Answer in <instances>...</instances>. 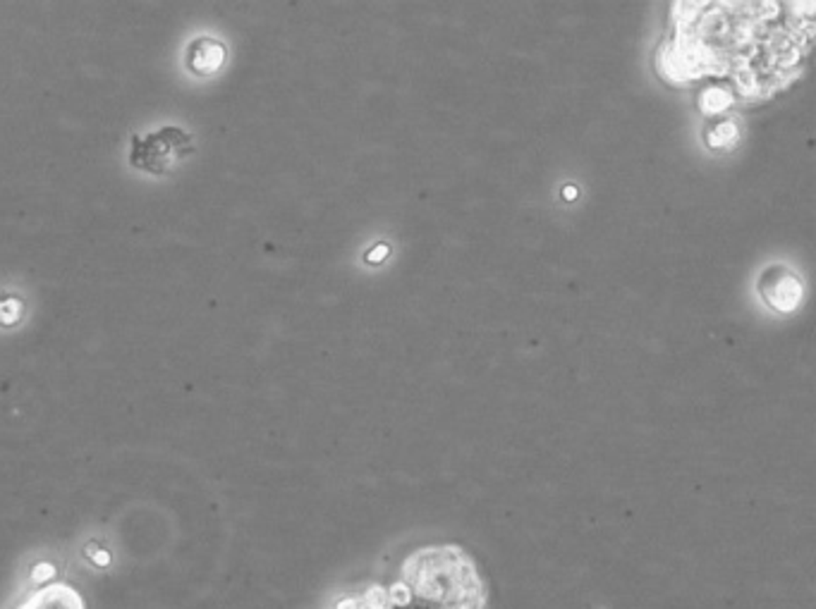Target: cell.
I'll use <instances>...</instances> for the list:
<instances>
[{
    "instance_id": "obj_4",
    "label": "cell",
    "mask_w": 816,
    "mask_h": 609,
    "mask_svg": "<svg viewBox=\"0 0 816 609\" xmlns=\"http://www.w3.org/2000/svg\"><path fill=\"white\" fill-rule=\"evenodd\" d=\"M226 63V46L216 39H196L187 49V70L189 72L206 77V74L219 72Z\"/></svg>"
},
{
    "instance_id": "obj_8",
    "label": "cell",
    "mask_w": 816,
    "mask_h": 609,
    "mask_svg": "<svg viewBox=\"0 0 816 609\" xmlns=\"http://www.w3.org/2000/svg\"><path fill=\"white\" fill-rule=\"evenodd\" d=\"M412 590H410V585L400 581V583H393L389 590V602L390 607H410V602H412Z\"/></svg>"
},
{
    "instance_id": "obj_12",
    "label": "cell",
    "mask_w": 816,
    "mask_h": 609,
    "mask_svg": "<svg viewBox=\"0 0 816 609\" xmlns=\"http://www.w3.org/2000/svg\"><path fill=\"white\" fill-rule=\"evenodd\" d=\"M441 609H467V607H462V605H441Z\"/></svg>"
},
{
    "instance_id": "obj_13",
    "label": "cell",
    "mask_w": 816,
    "mask_h": 609,
    "mask_svg": "<svg viewBox=\"0 0 816 609\" xmlns=\"http://www.w3.org/2000/svg\"><path fill=\"white\" fill-rule=\"evenodd\" d=\"M573 196H574V189H573V187H567V189H566V199H573Z\"/></svg>"
},
{
    "instance_id": "obj_2",
    "label": "cell",
    "mask_w": 816,
    "mask_h": 609,
    "mask_svg": "<svg viewBox=\"0 0 816 609\" xmlns=\"http://www.w3.org/2000/svg\"><path fill=\"white\" fill-rule=\"evenodd\" d=\"M192 151L195 144L189 134L178 127H163L149 137L132 141V165L151 175H166Z\"/></svg>"
},
{
    "instance_id": "obj_5",
    "label": "cell",
    "mask_w": 816,
    "mask_h": 609,
    "mask_svg": "<svg viewBox=\"0 0 816 609\" xmlns=\"http://www.w3.org/2000/svg\"><path fill=\"white\" fill-rule=\"evenodd\" d=\"M362 605L364 609H390L389 590H383L381 585H373L362 598Z\"/></svg>"
},
{
    "instance_id": "obj_7",
    "label": "cell",
    "mask_w": 816,
    "mask_h": 609,
    "mask_svg": "<svg viewBox=\"0 0 816 609\" xmlns=\"http://www.w3.org/2000/svg\"><path fill=\"white\" fill-rule=\"evenodd\" d=\"M56 567L50 564V561H39V564H34L32 569V583L43 588V585L56 583Z\"/></svg>"
},
{
    "instance_id": "obj_1",
    "label": "cell",
    "mask_w": 816,
    "mask_h": 609,
    "mask_svg": "<svg viewBox=\"0 0 816 609\" xmlns=\"http://www.w3.org/2000/svg\"><path fill=\"white\" fill-rule=\"evenodd\" d=\"M404 583L424 600L467 609H481L484 605V588L474 564L458 547L421 550L410 557L404 564Z\"/></svg>"
},
{
    "instance_id": "obj_6",
    "label": "cell",
    "mask_w": 816,
    "mask_h": 609,
    "mask_svg": "<svg viewBox=\"0 0 816 609\" xmlns=\"http://www.w3.org/2000/svg\"><path fill=\"white\" fill-rule=\"evenodd\" d=\"M19 313H22V304H19V299H15V297L0 299V325H12V323H17Z\"/></svg>"
},
{
    "instance_id": "obj_9",
    "label": "cell",
    "mask_w": 816,
    "mask_h": 609,
    "mask_svg": "<svg viewBox=\"0 0 816 609\" xmlns=\"http://www.w3.org/2000/svg\"><path fill=\"white\" fill-rule=\"evenodd\" d=\"M84 554H87V560H89L91 564H96V567H108V564H111V554H108V550H104V547L89 545Z\"/></svg>"
},
{
    "instance_id": "obj_10",
    "label": "cell",
    "mask_w": 816,
    "mask_h": 609,
    "mask_svg": "<svg viewBox=\"0 0 816 609\" xmlns=\"http://www.w3.org/2000/svg\"><path fill=\"white\" fill-rule=\"evenodd\" d=\"M335 609H364L362 600H357V598H345V600H340L335 605Z\"/></svg>"
},
{
    "instance_id": "obj_11",
    "label": "cell",
    "mask_w": 816,
    "mask_h": 609,
    "mask_svg": "<svg viewBox=\"0 0 816 609\" xmlns=\"http://www.w3.org/2000/svg\"><path fill=\"white\" fill-rule=\"evenodd\" d=\"M386 254H389V247H379V249H373L372 254L366 256V261H369V263H379L381 258H386Z\"/></svg>"
},
{
    "instance_id": "obj_3",
    "label": "cell",
    "mask_w": 816,
    "mask_h": 609,
    "mask_svg": "<svg viewBox=\"0 0 816 609\" xmlns=\"http://www.w3.org/2000/svg\"><path fill=\"white\" fill-rule=\"evenodd\" d=\"M17 609H84L81 595L70 583H50L29 595Z\"/></svg>"
}]
</instances>
